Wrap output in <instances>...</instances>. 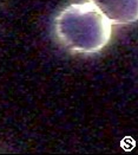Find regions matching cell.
<instances>
[{
	"label": "cell",
	"mask_w": 138,
	"mask_h": 155,
	"mask_svg": "<svg viewBox=\"0 0 138 155\" xmlns=\"http://www.w3.org/2000/svg\"><path fill=\"white\" fill-rule=\"evenodd\" d=\"M56 32L62 44L73 52L101 50L111 38V23L92 4H75L63 10L56 20Z\"/></svg>",
	"instance_id": "obj_1"
},
{
	"label": "cell",
	"mask_w": 138,
	"mask_h": 155,
	"mask_svg": "<svg viewBox=\"0 0 138 155\" xmlns=\"http://www.w3.org/2000/svg\"><path fill=\"white\" fill-rule=\"evenodd\" d=\"M111 24H130L137 20V0H90Z\"/></svg>",
	"instance_id": "obj_2"
}]
</instances>
